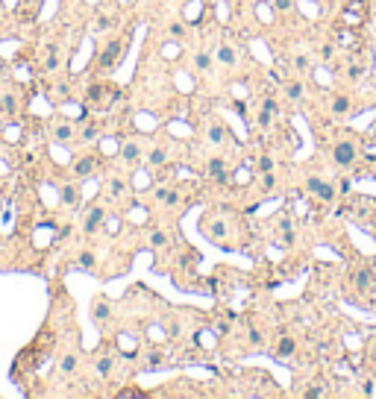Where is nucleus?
<instances>
[{
	"label": "nucleus",
	"instance_id": "6ab92c4d",
	"mask_svg": "<svg viewBox=\"0 0 376 399\" xmlns=\"http://www.w3.org/2000/svg\"><path fill=\"white\" fill-rule=\"evenodd\" d=\"M194 65H197V70L206 73V70H212V56L209 53H197V56H194Z\"/></svg>",
	"mask_w": 376,
	"mask_h": 399
},
{
	"label": "nucleus",
	"instance_id": "9d476101",
	"mask_svg": "<svg viewBox=\"0 0 376 399\" xmlns=\"http://www.w3.org/2000/svg\"><path fill=\"white\" fill-rule=\"evenodd\" d=\"M370 285H373V270L362 267V270H359V276H356V288H359V291H367Z\"/></svg>",
	"mask_w": 376,
	"mask_h": 399
},
{
	"label": "nucleus",
	"instance_id": "7ed1b4c3",
	"mask_svg": "<svg viewBox=\"0 0 376 399\" xmlns=\"http://www.w3.org/2000/svg\"><path fill=\"white\" fill-rule=\"evenodd\" d=\"M356 144L353 141H341V144H335V153H332V159H335V164L338 167H353V162H356Z\"/></svg>",
	"mask_w": 376,
	"mask_h": 399
},
{
	"label": "nucleus",
	"instance_id": "dca6fc26",
	"mask_svg": "<svg viewBox=\"0 0 376 399\" xmlns=\"http://www.w3.org/2000/svg\"><path fill=\"white\" fill-rule=\"evenodd\" d=\"M218 59H221L223 65H235V59H238V56H235V50L229 44H223L221 50H218Z\"/></svg>",
	"mask_w": 376,
	"mask_h": 399
},
{
	"label": "nucleus",
	"instance_id": "412c9836",
	"mask_svg": "<svg viewBox=\"0 0 376 399\" xmlns=\"http://www.w3.org/2000/svg\"><path fill=\"white\" fill-rule=\"evenodd\" d=\"M209 141L212 144H223V127L221 123H212L209 127Z\"/></svg>",
	"mask_w": 376,
	"mask_h": 399
},
{
	"label": "nucleus",
	"instance_id": "423d86ee",
	"mask_svg": "<svg viewBox=\"0 0 376 399\" xmlns=\"http://www.w3.org/2000/svg\"><path fill=\"white\" fill-rule=\"evenodd\" d=\"M103 217H106V211L100 209V206H94V209L88 211V217H85V232H88V235L97 232V229L103 226Z\"/></svg>",
	"mask_w": 376,
	"mask_h": 399
},
{
	"label": "nucleus",
	"instance_id": "0eeeda50",
	"mask_svg": "<svg viewBox=\"0 0 376 399\" xmlns=\"http://www.w3.org/2000/svg\"><path fill=\"white\" fill-rule=\"evenodd\" d=\"M294 350H297L294 338H291V335H282V338H279V343H276V355H279V358H291V355H294Z\"/></svg>",
	"mask_w": 376,
	"mask_h": 399
},
{
	"label": "nucleus",
	"instance_id": "c03bdc74",
	"mask_svg": "<svg viewBox=\"0 0 376 399\" xmlns=\"http://www.w3.org/2000/svg\"><path fill=\"white\" fill-rule=\"evenodd\" d=\"M44 65H47V70H53V68H56V65H59V59H56V56H50V59H47V62H44Z\"/></svg>",
	"mask_w": 376,
	"mask_h": 399
},
{
	"label": "nucleus",
	"instance_id": "a211bd4d",
	"mask_svg": "<svg viewBox=\"0 0 376 399\" xmlns=\"http://www.w3.org/2000/svg\"><path fill=\"white\" fill-rule=\"evenodd\" d=\"M270 123H273V112H268V109H262L256 117V127L258 129H270Z\"/></svg>",
	"mask_w": 376,
	"mask_h": 399
},
{
	"label": "nucleus",
	"instance_id": "2f4dec72",
	"mask_svg": "<svg viewBox=\"0 0 376 399\" xmlns=\"http://www.w3.org/2000/svg\"><path fill=\"white\" fill-rule=\"evenodd\" d=\"M168 30H171V35H174V38H182V35H185V27H182V23H171Z\"/></svg>",
	"mask_w": 376,
	"mask_h": 399
},
{
	"label": "nucleus",
	"instance_id": "cd10ccee",
	"mask_svg": "<svg viewBox=\"0 0 376 399\" xmlns=\"http://www.w3.org/2000/svg\"><path fill=\"white\" fill-rule=\"evenodd\" d=\"M150 244L153 246H165V244H168V235H165V232H153L150 235Z\"/></svg>",
	"mask_w": 376,
	"mask_h": 399
},
{
	"label": "nucleus",
	"instance_id": "e433bc0d",
	"mask_svg": "<svg viewBox=\"0 0 376 399\" xmlns=\"http://www.w3.org/2000/svg\"><path fill=\"white\" fill-rule=\"evenodd\" d=\"M97 370H100V373H109V370H112V358H103V361H100V364H97Z\"/></svg>",
	"mask_w": 376,
	"mask_h": 399
},
{
	"label": "nucleus",
	"instance_id": "4468645a",
	"mask_svg": "<svg viewBox=\"0 0 376 399\" xmlns=\"http://www.w3.org/2000/svg\"><path fill=\"white\" fill-rule=\"evenodd\" d=\"M338 41L344 47H359V35L353 33V30H341L338 33Z\"/></svg>",
	"mask_w": 376,
	"mask_h": 399
},
{
	"label": "nucleus",
	"instance_id": "f704fd0d",
	"mask_svg": "<svg viewBox=\"0 0 376 399\" xmlns=\"http://www.w3.org/2000/svg\"><path fill=\"white\" fill-rule=\"evenodd\" d=\"M273 6H276L279 12H288L294 6V0H273Z\"/></svg>",
	"mask_w": 376,
	"mask_h": 399
},
{
	"label": "nucleus",
	"instance_id": "473e14b6",
	"mask_svg": "<svg viewBox=\"0 0 376 399\" xmlns=\"http://www.w3.org/2000/svg\"><path fill=\"white\" fill-rule=\"evenodd\" d=\"M262 109H268V112H273V115H279V106H276V100H273V97H268V100L262 103Z\"/></svg>",
	"mask_w": 376,
	"mask_h": 399
},
{
	"label": "nucleus",
	"instance_id": "f8f14e48",
	"mask_svg": "<svg viewBox=\"0 0 376 399\" xmlns=\"http://www.w3.org/2000/svg\"><path fill=\"white\" fill-rule=\"evenodd\" d=\"M74 173L77 176H91L94 173V159H80L74 164Z\"/></svg>",
	"mask_w": 376,
	"mask_h": 399
},
{
	"label": "nucleus",
	"instance_id": "a19ab883",
	"mask_svg": "<svg viewBox=\"0 0 376 399\" xmlns=\"http://www.w3.org/2000/svg\"><path fill=\"white\" fill-rule=\"evenodd\" d=\"M273 182H276V179H273V173H265V179H262L265 191H270V188H273Z\"/></svg>",
	"mask_w": 376,
	"mask_h": 399
},
{
	"label": "nucleus",
	"instance_id": "20e7f679",
	"mask_svg": "<svg viewBox=\"0 0 376 399\" xmlns=\"http://www.w3.org/2000/svg\"><path fill=\"white\" fill-rule=\"evenodd\" d=\"M124 47H127V41L112 38V41L106 44V50L100 53V68H112V65H118V62H121V53H124Z\"/></svg>",
	"mask_w": 376,
	"mask_h": 399
},
{
	"label": "nucleus",
	"instance_id": "39448f33",
	"mask_svg": "<svg viewBox=\"0 0 376 399\" xmlns=\"http://www.w3.org/2000/svg\"><path fill=\"white\" fill-rule=\"evenodd\" d=\"M209 176L215 179V182H221V185L229 182V170H226L223 159H209Z\"/></svg>",
	"mask_w": 376,
	"mask_h": 399
},
{
	"label": "nucleus",
	"instance_id": "4be33fe9",
	"mask_svg": "<svg viewBox=\"0 0 376 399\" xmlns=\"http://www.w3.org/2000/svg\"><path fill=\"white\" fill-rule=\"evenodd\" d=\"M53 135H56V141H68L70 135H74V127L62 123V127H56V132H53Z\"/></svg>",
	"mask_w": 376,
	"mask_h": 399
},
{
	"label": "nucleus",
	"instance_id": "9b49d317",
	"mask_svg": "<svg viewBox=\"0 0 376 399\" xmlns=\"http://www.w3.org/2000/svg\"><path fill=\"white\" fill-rule=\"evenodd\" d=\"M156 197H159V203H165V206H176V203H179V194L171 191V188H159Z\"/></svg>",
	"mask_w": 376,
	"mask_h": 399
},
{
	"label": "nucleus",
	"instance_id": "6e6552de",
	"mask_svg": "<svg viewBox=\"0 0 376 399\" xmlns=\"http://www.w3.org/2000/svg\"><path fill=\"white\" fill-rule=\"evenodd\" d=\"M147 164H150V167H165V164H168V150H165V147H153L150 156H147Z\"/></svg>",
	"mask_w": 376,
	"mask_h": 399
},
{
	"label": "nucleus",
	"instance_id": "5701e85b",
	"mask_svg": "<svg viewBox=\"0 0 376 399\" xmlns=\"http://www.w3.org/2000/svg\"><path fill=\"white\" fill-rule=\"evenodd\" d=\"M320 185H323V179H320V176H309L306 191H309V194H317V191H320Z\"/></svg>",
	"mask_w": 376,
	"mask_h": 399
},
{
	"label": "nucleus",
	"instance_id": "a878e982",
	"mask_svg": "<svg viewBox=\"0 0 376 399\" xmlns=\"http://www.w3.org/2000/svg\"><path fill=\"white\" fill-rule=\"evenodd\" d=\"M270 170H273V159H270V156H262V159H258V173H270Z\"/></svg>",
	"mask_w": 376,
	"mask_h": 399
},
{
	"label": "nucleus",
	"instance_id": "f257e3e1",
	"mask_svg": "<svg viewBox=\"0 0 376 399\" xmlns=\"http://www.w3.org/2000/svg\"><path fill=\"white\" fill-rule=\"evenodd\" d=\"M112 100H115V91L109 88V85H91L88 88V94H85V103L91 106V109H106V106H112Z\"/></svg>",
	"mask_w": 376,
	"mask_h": 399
},
{
	"label": "nucleus",
	"instance_id": "ddd939ff",
	"mask_svg": "<svg viewBox=\"0 0 376 399\" xmlns=\"http://www.w3.org/2000/svg\"><path fill=\"white\" fill-rule=\"evenodd\" d=\"M121 156H124L127 162H135V159L141 156V147L135 144V141H127V144H124V150H121Z\"/></svg>",
	"mask_w": 376,
	"mask_h": 399
},
{
	"label": "nucleus",
	"instance_id": "b1692460",
	"mask_svg": "<svg viewBox=\"0 0 376 399\" xmlns=\"http://www.w3.org/2000/svg\"><path fill=\"white\" fill-rule=\"evenodd\" d=\"M100 135V129H97V123H88V127L82 129V141H94Z\"/></svg>",
	"mask_w": 376,
	"mask_h": 399
},
{
	"label": "nucleus",
	"instance_id": "58836bf2",
	"mask_svg": "<svg viewBox=\"0 0 376 399\" xmlns=\"http://www.w3.org/2000/svg\"><path fill=\"white\" fill-rule=\"evenodd\" d=\"M3 112H15V97H3Z\"/></svg>",
	"mask_w": 376,
	"mask_h": 399
},
{
	"label": "nucleus",
	"instance_id": "c9c22d12",
	"mask_svg": "<svg viewBox=\"0 0 376 399\" xmlns=\"http://www.w3.org/2000/svg\"><path fill=\"white\" fill-rule=\"evenodd\" d=\"M162 361H165L162 355H159V352H153V355H150V364H147V367H150V370H156V367H159Z\"/></svg>",
	"mask_w": 376,
	"mask_h": 399
},
{
	"label": "nucleus",
	"instance_id": "f3484780",
	"mask_svg": "<svg viewBox=\"0 0 376 399\" xmlns=\"http://www.w3.org/2000/svg\"><path fill=\"white\" fill-rule=\"evenodd\" d=\"M317 197L323 199V203H332V199H335V185H332V182H323L320 191H317Z\"/></svg>",
	"mask_w": 376,
	"mask_h": 399
},
{
	"label": "nucleus",
	"instance_id": "aec40b11",
	"mask_svg": "<svg viewBox=\"0 0 376 399\" xmlns=\"http://www.w3.org/2000/svg\"><path fill=\"white\" fill-rule=\"evenodd\" d=\"M77 199H80V197H77V188H62V203H65V206H77Z\"/></svg>",
	"mask_w": 376,
	"mask_h": 399
},
{
	"label": "nucleus",
	"instance_id": "4c0bfd02",
	"mask_svg": "<svg viewBox=\"0 0 376 399\" xmlns=\"http://www.w3.org/2000/svg\"><path fill=\"white\" fill-rule=\"evenodd\" d=\"M291 244H294V232L285 229V232H282V246H291Z\"/></svg>",
	"mask_w": 376,
	"mask_h": 399
},
{
	"label": "nucleus",
	"instance_id": "1a4fd4ad",
	"mask_svg": "<svg viewBox=\"0 0 376 399\" xmlns=\"http://www.w3.org/2000/svg\"><path fill=\"white\" fill-rule=\"evenodd\" d=\"M329 112H332V115H347V112H350V97L338 94V97L332 100V106H329Z\"/></svg>",
	"mask_w": 376,
	"mask_h": 399
},
{
	"label": "nucleus",
	"instance_id": "37998d69",
	"mask_svg": "<svg viewBox=\"0 0 376 399\" xmlns=\"http://www.w3.org/2000/svg\"><path fill=\"white\" fill-rule=\"evenodd\" d=\"M285 229H291V217H282L279 220V232H285Z\"/></svg>",
	"mask_w": 376,
	"mask_h": 399
},
{
	"label": "nucleus",
	"instance_id": "7c9ffc66",
	"mask_svg": "<svg viewBox=\"0 0 376 399\" xmlns=\"http://www.w3.org/2000/svg\"><path fill=\"white\" fill-rule=\"evenodd\" d=\"M362 73H364V68H362V65H350V68H347V77H350V80H359Z\"/></svg>",
	"mask_w": 376,
	"mask_h": 399
},
{
	"label": "nucleus",
	"instance_id": "79ce46f5",
	"mask_svg": "<svg viewBox=\"0 0 376 399\" xmlns=\"http://www.w3.org/2000/svg\"><path fill=\"white\" fill-rule=\"evenodd\" d=\"M353 191V182L350 179H344V182H341V194H344V197H347V194H350Z\"/></svg>",
	"mask_w": 376,
	"mask_h": 399
},
{
	"label": "nucleus",
	"instance_id": "bb28decb",
	"mask_svg": "<svg viewBox=\"0 0 376 399\" xmlns=\"http://www.w3.org/2000/svg\"><path fill=\"white\" fill-rule=\"evenodd\" d=\"M80 267L82 270H94V256L91 253H82L80 256Z\"/></svg>",
	"mask_w": 376,
	"mask_h": 399
},
{
	"label": "nucleus",
	"instance_id": "72a5a7b5",
	"mask_svg": "<svg viewBox=\"0 0 376 399\" xmlns=\"http://www.w3.org/2000/svg\"><path fill=\"white\" fill-rule=\"evenodd\" d=\"M74 367H77V358H74V355H68V358L62 361V373H70Z\"/></svg>",
	"mask_w": 376,
	"mask_h": 399
},
{
	"label": "nucleus",
	"instance_id": "a18cd8bd",
	"mask_svg": "<svg viewBox=\"0 0 376 399\" xmlns=\"http://www.w3.org/2000/svg\"><path fill=\"white\" fill-rule=\"evenodd\" d=\"M121 191H124V182H112V194H115V197L121 194Z\"/></svg>",
	"mask_w": 376,
	"mask_h": 399
},
{
	"label": "nucleus",
	"instance_id": "c756f323",
	"mask_svg": "<svg viewBox=\"0 0 376 399\" xmlns=\"http://www.w3.org/2000/svg\"><path fill=\"white\" fill-rule=\"evenodd\" d=\"M294 68L300 70V73H306V70H309V59H306V56H297V59H294Z\"/></svg>",
	"mask_w": 376,
	"mask_h": 399
},
{
	"label": "nucleus",
	"instance_id": "c85d7f7f",
	"mask_svg": "<svg viewBox=\"0 0 376 399\" xmlns=\"http://www.w3.org/2000/svg\"><path fill=\"white\" fill-rule=\"evenodd\" d=\"M118 396H121V399H138V396H141V390H135V387H127V390H121Z\"/></svg>",
	"mask_w": 376,
	"mask_h": 399
},
{
	"label": "nucleus",
	"instance_id": "f03ea898",
	"mask_svg": "<svg viewBox=\"0 0 376 399\" xmlns=\"http://www.w3.org/2000/svg\"><path fill=\"white\" fill-rule=\"evenodd\" d=\"M367 3H364V0H353V3H347V6H344V12H341V23H347V27H362L364 23V15H367Z\"/></svg>",
	"mask_w": 376,
	"mask_h": 399
},
{
	"label": "nucleus",
	"instance_id": "393cba45",
	"mask_svg": "<svg viewBox=\"0 0 376 399\" xmlns=\"http://www.w3.org/2000/svg\"><path fill=\"white\" fill-rule=\"evenodd\" d=\"M94 317H97V320H106V317H109V303L100 300V303L94 305Z\"/></svg>",
	"mask_w": 376,
	"mask_h": 399
},
{
	"label": "nucleus",
	"instance_id": "ea45409f",
	"mask_svg": "<svg viewBox=\"0 0 376 399\" xmlns=\"http://www.w3.org/2000/svg\"><path fill=\"white\" fill-rule=\"evenodd\" d=\"M306 396H326V390H323V387H309Z\"/></svg>",
	"mask_w": 376,
	"mask_h": 399
},
{
	"label": "nucleus",
	"instance_id": "2eb2a0df",
	"mask_svg": "<svg viewBox=\"0 0 376 399\" xmlns=\"http://www.w3.org/2000/svg\"><path fill=\"white\" fill-rule=\"evenodd\" d=\"M285 94L291 97L294 103H300V100H303V82H291V85H285Z\"/></svg>",
	"mask_w": 376,
	"mask_h": 399
}]
</instances>
